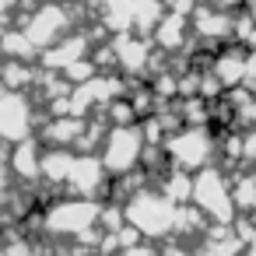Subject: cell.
Returning a JSON list of instances; mask_svg holds the SVG:
<instances>
[{"label": "cell", "mask_w": 256, "mask_h": 256, "mask_svg": "<svg viewBox=\"0 0 256 256\" xmlns=\"http://www.w3.org/2000/svg\"><path fill=\"white\" fill-rule=\"evenodd\" d=\"M252 14H256V0H252Z\"/></svg>", "instance_id": "2"}, {"label": "cell", "mask_w": 256, "mask_h": 256, "mask_svg": "<svg viewBox=\"0 0 256 256\" xmlns=\"http://www.w3.org/2000/svg\"><path fill=\"white\" fill-rule=\"evenodd\" d=\"M137 137L130 134V130H116L112 134V140H109V154H106V165L109 168H120V172H126L130 165H134V158H137Z\"/></svg>", "instance_id": "1"}]
</instances>
